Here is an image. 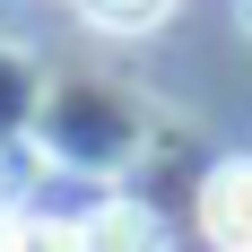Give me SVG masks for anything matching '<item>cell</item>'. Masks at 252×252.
Here are the masks:
<instances>
[{
    "label": "cell",
    "mask_w": 252,
    "mask_h": 252,
    "mask_svg": "<svg viewBox=\"0 0 252 252\" xmlns=\"http://www.w3.org/2000/svg\"><path fill=\"white\" fill-rule=\"evenodd\" d=\"M165 9L174 0H78V18L104 35H148V26H165Z\"/></svg>",
    "instance_id": "cell-3"
},
{
    "label": "cell",
    "mask_w": 252,
    "mask_h": 252,
    "mask_svg": "<svg viewBox=\"0 0 252 252\" xmlns=\"http://www.w3.org/2000/svg\"><path fill=\"white\" fill-rule=\"evenodd\" d=\"M0 252H18V226H9V218H0Z\"/></svg>",
    "instance_id": "cell-5"
},
{
    "label": "cell",
    "mask_w": 252,
    "mask_h": 252,
    "mask_svg": "<svg viewBox=\"0 0 252 252\" xmlns=\"http://www.w3.org/2000/svg\"><path fill=\"white\" fill-rule=\"evenodd\" d=\"M235 18H244V35H252V0H235Z\"/></svg>",
    "instance_id": "cell-6"
},
{
    "label": "cell",
    "mask_w": 252,
    "mask_h": 252,
    "mask_svg": "<svg viewBox=\"0 0 252 252\" xmlns=\"http://www.w3.org/2000/svg\"><path fill=\"white\" fill-rule=\"evenodd\" d=\"M78 252H165V226H157L139 200H104L87 226H78Z\"/></svg>",
    "instance_id": "cell-2"
},
{
    "label": "cell",
    "mask_w": 252,
    "mask_h": 252,
    "mask_svg": "<svg viewBox=\"0 0 252 252\" xmlns=\"http://www.w3.org/2000/svg\"><path fill=\"white\" fill-rule=\"evenodd\" d=\"M18 252H78V226H61V218H26V226H18Z\"/></svg>",
    "instance_id": "cell-4"
},
{
    "label": "cell",
    "mask_w": 252,
    "mask_h": 252,
    "mask_svg": "<svg viewBox=\"0 0 252 252\" xmlns=\"http://www.w3.org/2000/svg\"><path fill=\"white\" fill-rule=\"evenodd\" d=\"M200 226L218 252H252V157H226L200 183Z\"/></svg>",
    "instance_id": "cell-1"
}]
</instances>
